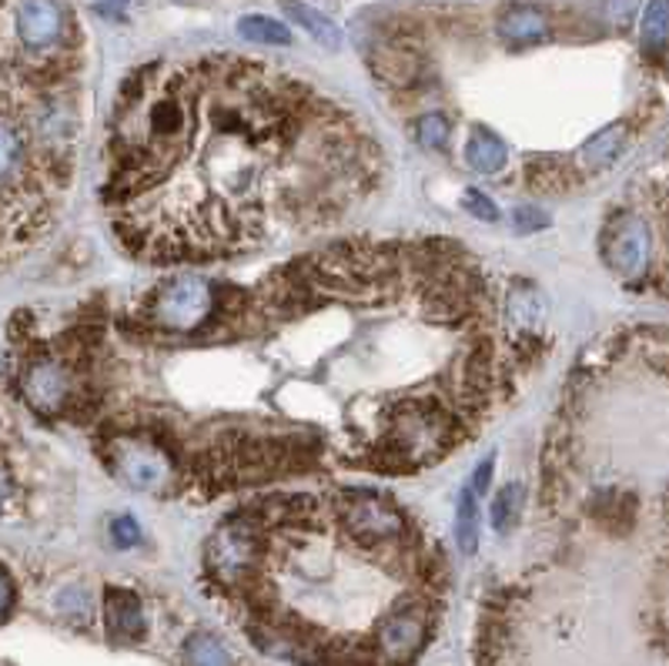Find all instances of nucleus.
Returning <instances> with one entry per match:
<instances>
[{
	"label": "nucleus",
	"instance_id": "obj_1",
	"mask_svg": "<svg viewBox=\"0 0 669 666\" xmlns=\"http://www.w3.org/2000/svg\"><path fill=\"white\" fill-rule=\"evenodd\" d=\"M379 171L372 131L315 84L205 54L121 84L104 205L127 255L198 264L338 225Z\"/></svg>",
	"mask_w": 669,
	"mask_h": 666
},
{
	"label": "nucleus",
	"instance_id": "obj_2",
	"mask_svg": "<svg viewBox=\"0 0 669 666\" xmlns=\"http://www.w3.org/2000/svg\"><path fill=\"white\" fill-rule=\"evenodd\" d=\"M205 572L261 646L335 663L419 659L445 593L442 553L375 490L258 499L214 529Z\"/></svg>",
	"mask_w": 669,
	"mask_h": 666
},
{
	"label": "nucleus",
	"instance_id": "obj_3",
	"mask_svg": "<svg viewBox=\"0 0 669 666\" xmlns=\"http://www.w3.org/2000/svg\"><path fill=\"white\" fill-rule=\"evenodd\" d=\"M80 138L74 51L37 54L0 14V269L34 248L71 188Z\"/></svg>",
	"mask_w": 669,
	"mask_h": 666
},
{
	"label": "nucleus",
	"instance_id": "obj_4",
	"mask_svg": "<svg viewBox=\"0 0 669 666\" xmlns=\"http://www.w3.org/2000/svg\"><path fill=\"white\" fill-rule=\"evenodd\" d=\"M214 295H218L214 285L201 275H191V272L168 275L151 288V295L141 305H134L131 322H121V329L158 332V335L188 332L208 319Z\"/></svg>",
	"mask_w": 669,
	"mask_h": 666
},
{
	"label": "nucleus",
	"instance_id": "obj_5",
	"mask_svg": "<svg viewBox=\"0 0 669 666\" xmlns=\"http://www.w3.org/2000/svg\"><path fill=\"white\" fill-rule=\"evenodd\" d=\"M108 469L138 493H171L177 490V469L161 442L145 432H108L104 439Z\"/></svg>",
	"mask_w": 669,
	"mask_h": 666
},
{
	"label": "nucleus",
	"instance_id": "obj_6",
	"mask_svg": "<svg viewBox=\"0 0 669 666\" xmlns=\"http://www.w3.org/2000/svg\"><path fill=\"white\" fill-rule=\"evenodd\" d=\"M21 392L27 398V406L44 412V416H54L67 406H74V395H77V375L74 366L61 355H40L34 359L21 379Z\"/></svg>",
	"mask_w": 669,
	"mask_h": 666
},
{
	"label": "nucleus",
	"instance_id": "obj_7",
	"mask_svg": "<svg viewBox=\"0 0 669 666\" xmlns=\"http://www.w3.org/2000/svg\"><path fill=\"white\" fill-rule=\"evenodd\" d=\"M609 264L619 275H640L649 261V229L643 218H627L619 221L609 235V248H606Z\"/></svg>",
	"mask_w": 669,
	"mask_h": 666
},
{
	"label": "nucleus",
	"instance_id": "obj_8",
	"mask_svg": "<svg viewBox=\"0 0 669 666\" xmlns=\"http://www.w3.org/2000/svg\"><path fill=\"white\" fill-rule=\"evenodd\" d=\"M104 624H108V633L114 640H141L145 613H141L138 596L127 593V590H108V596H104Z\"/></svg>",
	"mask_w": 669,
	"mask_h": 666
},
{
	"label": "nucleus",
	"instance_id": "obj_9",
	"mask_svg": "<svg viewBox=\"0 0 669 666\" xmlns=\"http://www.w3.org/2000/svg\"><path fill=\"white\" fill-rule=\"evenodd\" d=\"M282 11L288 14V21H295L311 40L322 44L325 51H338L342 48V30L332 17H325L319 8L305 4V0H282Z\"/></svg>",
	"mask_w": 669,
	"mask_h": 666
},
{
	"label": "nucleus",
	"instance_id": "obj_10",
	"mask_svg": "<svg viewBox=\"0 0 669 666\" xmlns=\"http://www.w3.org/2000/svg\"><path fill=\"white\" fill-rule=\"evenodd\" d=\"M506 158H509L506 145L493 135V131H485V127H475L472 138L466 141V161H469V168L479 171V174H496V171H503V168H506Z\"/></svg>",
	"mask_w": 669,
	"mask_h": 666
},
{
	"label": "nucleus",
	"instance_id": "obj_11",
	"mask_svg": "<svg viewBox=\"0 0 669 666\" xmlns=\"http://www.w3.org/2000/svg\"><path fill=\"white\" fill-rule=\"evenodd\" d=\"M499 30L509 40H540L549 30V17L540 8H529V4H516L503 14Z\"/></svg>",
	"mask_w": 669,
	"mask_h": 666
},
{
	"label": "nucleus",
	"instance_id": "obj_12",
	"mask_svg": "<svg viewBox=\"0 0 669 666\" xmlns=\"http://www.w3.org/2000/svg\"><path fill=\"white\" fill-rule=\"evenodd\" d=\"M456 543L466 556H472L479 550V496L472 490H466L459 496V506H456Z\"/></svg>",
	"mask_w": 669,
	"mask_h": 666
},
{
	"label": "nucleus",
	"instance_id": "obj_13",
	"mask_svg": "<svg viewBox=\"0 0 669 666\" xmlns=\"http://www.w3.org/2000/svg\"><path fill=\"white\" fill-rule=\"evenodd\" d=\"M238 34L245 40H255V44H275V48H285V44H292V30L282 21L264 17V14H245L238 21Z\"/></svg>",
	"mask_w": 669,
	"mask_h": 666
},
{
	"label": "nucleus",
	"instance_id": "obj_14",
	"mask_svg": "<svg viewBox=\"0 0 669 666\" xmlns=\"http://www.w3.org/2000/svg\"><path fill=\"white\" fill-rule=\"evenodd\" d=\"M669 44V0H649L643 11V48L649 54Z\"/></svg>",
	"mask_w": 669,
	"mask_h": 666
},
{
	"label": "nucleus",
	"instance_id": "obj_15",
	"mask_svg": "<svg viewBox=\"0 0 669 666\" xmlns=\"http://www.w3.org/2000/svg\"><path fill=\"white\" fill-rule=\"evenodd\" d=\"M519 509H522V485L519 482H509L506 490L496 496L493 503V529L496 532H509L519 519Z\"/></svg>",
	"mask_w": 669,
	"mask_h": 666
},
{
	"label": "nucleus",
	"instance_id": "obj_16",
	"mask_svg": "<svg viewBox=\"0 0 669 666\" xmlns=\"http://www.w3.org/2000/svg\"><path fill=\"white\" fill-rule=\"evenodd\" d=\"M419 141L422 145H429V148H442L445 141H449V121H445L442 114H425L422 121H419Z\"/></svg>",
	"mask_w": 669,
	"mask_h": 666
},
{
	"label": "nucleus",
	"instance_id": "obj_17",
	"mask_svg": "<svg viewBox=\"0 0 669 666\" xmlns=\"http://www.w3.org/2000/svg\"><path fill=\"white\" fill-rule=\"evenodd\" d=\"M622 131L619 127H612V131H603L599 138H593V145L586 148V158H593L596 164H603V161H609L612 155H616V148L622 145Z\"/></svg>",
	"mask_w": 669,
	"mask_h": 666
},
{
	"label": "nucleus",
	"instance_id": "obj_18",
	"mask_svg": "<svg viewBox=\"0 0 669 666\" xmlns=\"http://www.w3.org/2000/svg\"><path fill=\"white\" fill-rule=\"evenodd\" d=\"M462 208H466L469 214L482 218V221H499V208L488 201L482 192H466V195H462Z\"/></svg>",
	"mask_w": 669,
	"mask_h": 666
},
{
	"label": "nucleus",
	"instance_id": "obj_19",
	"mask_svg": "<svg viewBox=\"0 0 669 666\" xmlns=\"http://www.w3.org/2000/svg\"><path fill=\"white\" fill-rule=\"evenodd\" d=\"M111 536H114L117 546H134V543L141 540V529H138V522H134L131 516H121V519H114V526H111Z\"/></svg>",
	"mask_w": 669,
	"mask_h": 666
},
{
	"label": "nucleus",
	"instance_id": "obj_20",
	"mask_svg": "<svg viewBox=\"0 0 669 666\" xmlns=\"http://www.w3.org/2000/svg\"><path fill=\"white\" fill-rule=\"evenodd\" d=\"M14 609V580H11V572L0 566V624L11 616Z\"/></svg>",
	"mask_w": 669,
	"mask_h": 666
},
{
	"label": "nucleus",
	"instance_id": "obj_21",
	"mask_svg": "<svg viewBox=\"0 0 669 666\" xmlns=\"http://www.w3.org/2000/svg\"><path fill=\"white\" fill-rule=\"evenodd\" d=\"M546 225V214L535 211V208H516V229L519 232H532V229H543Z\"/></svg>",
	"mask_w": 669,
	"mask_h": 666
},
{
	"label": "nucleus",
	"instance_id": "obj_22",
	"mask_svg": "<svg viewBox=\"0 0 669 666\" xmlns=\"http://www.w3.org/2000/svg\"><path fill=\"white\" fill-rule=\"evenodd\" d=\"M488 482H493V456L482 459V466L472 472V485H469V490H472L475 496H482V493L488 490Z\"/></svg>",
	"mask_w": 669,
	"mask_h": 666
}]
</instances>
